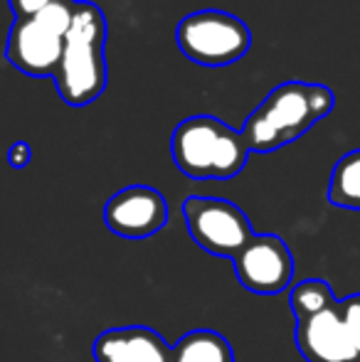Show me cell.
<instances>
[{"label":"cell","instance_id":"obj_4","mask_svg":"<svg viewBox=\"0 0 360 362\" xmlns=\"http://www.w3.org/2000/svg\"><path fill=\"white\" fill-rule=\"evenodd\" d=\"M74 18V0L52 5L42 13L15 18L8 33L5 59L18 72L35 79H52L62 62L64 40Z\"/></svg>","mask_w":360,"mask_h":362},{"label":"cell","instance_id":"obj_14","mask_svg":"<svg viewBox=\"0 0 360 362\" xmlns=\"http://www.w3.org/2000/svg\"><path fill=\"white\" fill-rule=\"evenodd\" d=\"M10 10L15 13V18H25V15L42 13V10L52 8V5L67 3V0H8Z\"/></svg>","mask_w":360,"mask_h":362},{"label":"cell","instance_id":"obj_15","mask_svg":"<svg viewBox=\"0 0 360 362\" xmlns=\"http://www.w3.org/2000/svg\"><path fill=\"white\" fill-rule=\"evenodd\" d=\"M30 158H33V148L25 144V141H15V144L8 148V163H10L13 170H23V168H28Z\"/></svg>","mask_w":360,"mask_h":362},{"label":"cell","instance_id":"obj_7","mask_svg":"<svg viewBox=\"0 0 360 362\" xmlns=\"http://www.w3.org/2000/svg\"><path fill=\"white\" fill-rule=\"evenodd\" d=\"M190 239L212 257L235 259L255 239L250 217L225 197L190 195L182 202Z\"/></svg>","mask_w":360,"mask_h":362},{"label":"cell","instance_id":"obj_12","mask_svg":"<svg viewBox=\"0 0 360 362\" xmlns=\"http://www.w3.org/2000/svg\"><path fill=\"white\" fill-rule=\"evenodd\" d=\"M328 202L343 210H360V151H351L336 163L328 180Z\"/></svg>","mask_w":360,"mask_h":362},{"label":"cell","instance_id":"obj_11","mask_svg":"<svg viewBox=\"0 0 360 362\" xmlns=\"http://www.w3.org/2000/svg\"><path fill=\"white\" fill-rule=\"evenodd\" d=\"M173 362H235V350L222 333L197 328L173 345Z\"/></svg>","mask_w":360,"mask_h":362},{"label":"cell","instance_id":"obj_6","mask_svg":"<svg viewBox=\"0 0 360 362\" xmlns=\"http://www.w3.org/2000/svg\"><path fill=\"white\" fill-rule=\"evenodd\" d=\"M294 343L306 362H360V293L296 323Z\"/></svg>","mask_w":360,"mask_h":362},{"label":"cell","instance_id":"obj_5","mask_svg":"<svg viewBox=\"0 0 360 362\" xmlns=\"http://www.w3.org/2000/svg\"><path fill=\"white\" fill-rule=\"evenodd\" d=\"M175 42L190 62L202 67H227L250 52L252 33L237 15L225 10H197L175 28Z\"/></svg>","mask_w":360,"mask_h":362},{"label":"cell","instance_id":"obj_2","mask_svg":"<svg viewBox=\"0 0 360 362\" xmlns=\"http://www.w3.org/2000/svg\"><path fill=\"white\" fill-rule=\"evenodd\" d=\"M106 15L96 3L74 0V18L64 40L62 62L52 81L69 106H87L106 89Z\"/></svg>","mask_w":360,"mask_h":362},{"label":"cell","instance_id":"obj_9","mask_svg":"<svg viewBox=\"0 0 360 362\" xmlns=\"http://www.w3.org/2000/svg\"><path fill=\"white\" fill-rule=\"evenodd\" d=\"M104 222L116 237H153L168 224V202L156 187L129 185L109 197L104 205Z\"/></svg>","mask_w":360,"mask_h":362},{"label":"cell","instance_id":"obj_1","mask_svg":"<svg viewBox=\"0 0 360 362\" xmlns=\"http://www.w3.org/2000/svg\"><path fill=\"white\" fill-rule=\"evenodd\" d=\"M333 106L336 96L326 84L284 81L252 111L242 126V136L252 153H274L301 139L313 124L331 114Z\"/></svg>","mask_w":360,"mask_h":362},{"label":"cell","instance_id":"obj_10","mask_svg":"<svg viewBox=\"0 0 360 362\" xmlns=\"http://www.w3.org/2000/svg\"><path fill=\"white\" fill-rule=\"evenodd\" d=\"M91 358L94 362H173V348L158 330L126 325L96 335Z\"/></svg>","mask_w":360,"mask_h":362},{"label":"cell","instance_id":"obj_3","mask_svg":"<svg viewBox=\"0 0 360 362\" xmlns=\"http://www.w3.org/2000/svg\"><path fill=\"white\" fill-rule=\"evenodd\" d=\"M250 153L242 131L205 114L180 121L170 139L175 168L192 180H230L245 170Z\"/></svg>","mask_w":360,"mask_h":362},{"label":"cell","instance_id":"obj_8","mask_svg":"<svg viewBox=\"0 0 360 362\" xmlns=\"http://www.w3.org/2000/svg\"><path fill=\"white\" fill-rule=\"evenodd\" d=\"M237 281L260 296H277L291 286L294 257L279 234H255L232 259Z\"/></svg>","mask_w":360,"mask_h":362},{"label":"cell","instance_id":"obj_13","mask_svg":"<svg viewBox=\"0 0 360 362\" xmlns=\"http://www.w3.org/2000/svg\"><path fill=\"white\" fill-rule=\"evenodd\" d=\"M336 300L338 298L333 296V288L323 279H306L289 291V308H291L296 323L311 320L313 315L331 308Z\"/></svg>","mask_w":360,"mask_h":362}]
</instances>
